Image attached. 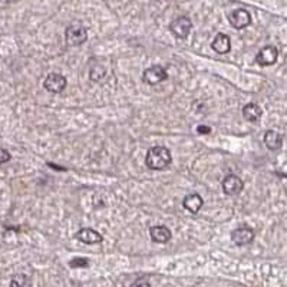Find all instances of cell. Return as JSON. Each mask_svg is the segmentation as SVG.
<instances>
[{"label": "cell", "mask_w": 287, "mask_h": 287, "mask_svg": "<svg viewBox=\"0 0 287 287\" xmlns=\"http://www.w3.org/2000/svg\"><path fill=\"white\" fill-rule=\"evenodd\" d=\"M171 152L169 149L165 148V146H152L148 152H146V157H145V164L146 167L151 168V169H155V171H161V169H165V168L171 164Z\"/></svg>", "instance_id": "1"}, {"label": "cell", "mask_w": 287, "mask_h": 287, "mask_svg": "<svg viewBox=\"0 0 287 287\" xmlns=\"http://www.w3.org/2000/svg\"><path fill=\"white\" fill-rule=\"evenodd\" d=\"M65 39H66V45L68 46H79V45L86 42L88 32L81 24H72L65 32Z\"/></svg>", "instance_id": "2"}, {"label": "cell", "mask_w": 287, "mask_h": 287, "mask_svg": "<svg viewBox=\"0 0 287 287\" xmlns=\"http://www.w3.org/2000/svg\"><path fill=\"white\" fill-rule=\"evenodd\" d=\"M66 85H68V81L61 73H50L46 76V79L43 82L45 89L52 94H61L66 88Z\"/></svg>", "instance_id": "3"}, {"label": "cell", "mask_w": 287, "mask_h": 287, "mask_svg": "<svg viewBox=\"0 0 287 287\" xmlns=\"http://www.w3.org/2000/svg\"><path fill=\"white\" fill-rule=\"evenodd\" d=\"M191 27H192L191 20H190V18H187V16L177 18L172 23L169 24L171 32H172V33H174V36H175V38H178V39H185V38L190 35Z\"/></svg>", "instance_id": "4"}, {"label": "cell", "mask_w": 287, "mask_h": 287, "mask_svg": "<svg viewBox=\"0 0 287 287\" xmlns=\"http://www.w3.org/2000/svg\"><path fill=\"white\" fill-rule=\"evenodd\" d=\"M167 78V71L163 66H160V65H155V66L148 68L143 75L144 82L148 83V85H158V83L164 82Z\"/></svg>", "instance_id": "5"}, {"label": "cell", "mask_w": 287, "mask_h": 287, "mask_svg": "<svg viewBox=\"0 0 287 287\" xmlns=\"http://www.w3.org/2000/svg\"><path fill=\"white\" fill-rule=\"evenodd\" d=\"M228 22L234 29H244L248 24L251 23V16L246 9H236L234 12H231V15L228 16Z\"/></svg>", "instance_id": "6"}, {"label": "cell", "mask_w": 287, "mask_h": 287, "mask_svg": "<svg viewBox=\"0 0 287 287\" xmlns=\"http://www.w3.org/2000/svg\"><path fill=\"white\" fill-rule=\"evenodd\" d=\"M277 58H279V50L277 49L274 46H266L257 53L256 62L260 66H270V65H274L277 62Z\"/></svg>", "instance_id": "7"}, {"label": "cell", "mask_w": 287, "mask_h": 287, "mask_svg": "<svg viewBox=\"0 0 287 287\" xmlns=\"http://www.w3.org/2000/svg\"><path fill=\"white\" fill-rule=\"evenodd\" d=\"M254 240V231L244 226V227H239L231 233V241L237 246H247Z\"/></svg>", "instance_id": "8"}, {"label": "cell", "mask_w": 287, "mask_h": 287, "mask_svg": "<svg viewBox=\"0 0 287 287\" xmlns=\"http://www.w3.org/2000/svg\"><path fill=\"white\" fill-rule=\"evenodd\" d=\"M243 180L237 175H227L223 180V191L227 195H239L243 191Z\"/></svg>", "instance_id": "9"}, {"label": "cell", "mask_w": 287, "mask_h": 287, "mask_svg": "<svg viewBox=\"0 0 287 287\" xmlns=\"http://www.w3.org/2000/svg\"><path fill=\"white\" fill-rule=\"evenodd\" d=\"M75 237L79 241L85 243V244H99L103 240V237L96 230H92V228H82L76 233Z\"/></svg>", "instance_id": "10"}, {"label": "cell", "mask_w": 287, "mask_h": 287, "mask_svg": "<svg viewBox=\"0 0 287 287\" xmlns=\"http://www.w3.org/2000/svg\"><path fill=\"white\" fill-rule=\"evenodd\" d=\"M149 234H151V239L154 240L155 243L164 244V243H168L171 240V231L165 226H154V227H151Z\"/></svg>", "instance_id": "11"}, {"label": "cell", "mask_w": 287, "mask_h": 287, "mask_svg": "<svg viewBox=\"0 0 287 287\" xmlns=\"http://www.w3.org/2000/svg\"><path fill=\"white\" fill-rule=\"evenodd\" d=\"M211 48L214 49L217 53H221V55L228 53L230 49H231L230 38H228L227 35H224V33H218V35L215 36L214 41H213V43H211Z\"/></svg>", "instance_id": "12"}, {"label": "cell", "mask_w": 287, "mask_h": 287, "mask_svg": "<svg viewBox=\"0 0 287 287\" xmlns=\"http://www.w3.org/2000/svg\"><path fill=\"white\" fill-rule=\"evenodd\" d=\"M264 144H266V146H267L268 149L276 151V149H279V148L282 146V144H283V137H282V134H279L277 131L270 129V131H267V132L264 134Z\"/></svg>", "instance_id": "13"}, {"label": "cell", "mask_w": 287, "mask_h": 287, "mask_svg": "<svg viewBox=\"0 0 287 287\" xmlns=\"http://www.w3.org/2000/svg\"><path fill=\"white\" fill-rule=\"evenodd\" d=\"M203 204H204V203H203V198H201L198 194H190V195H187V197L184 198V201H183L184 208L188 210L192 214H197V213L201 210Z\"/></svg>", "instance_id": "14"}, {"label": "cell", "mask_w": 287, "mask_h": 287, "mask_svg": "<svg viewBox=\"0 0 287 287\" xmlns=\"http://www.w3.org/2000/svg\"><path fill=\"white\" fill-rule=\"evenodd\" d=\"M262 108L257 105V103H247L244 108H243V115L244 118L250 122H257V121L262 118Z\"/></svg>", "instance_id": "15"}, {"label": "cell", "mask_w": 287, "mask_h": 287, "mask_svg": "<svg viewBox=\"0 0 287 287\" xmlns=\"http://www.w3.org/2000/svg\"><path fill=\"white\" fill-rule=\"evenodd\" d=\"M32 286V280L29 276L26 274H16L12 277L10 287H30Z\"/></svg>", "instance_id": "16"}, {"label": "cell", "mask_w": 287, "mask_h": 287, "mask_svg": "<svg viewBox=\"0 0 287 287\" xmlns=\"http://www.w3.org/2000/svg\"><path fill=\"white\" fill-rule=\"evenodd\" d=\"M69 266H71L72 268H82V267H88V266H89V262H88V259L75 257L73 260L69 262Z\"/></svg>", "instance_id": "17"}, {"label": "cell", "mask_w": 287, "mask_h": 287, "mask_svg": "<svg viewBox=\"0 0 287 287\" xmlns=\"http://www.w3.org/2000/svg\"><path fill=\"white\" fill-rule=\"evenodd\" d=\"M103 76H105V69H102V68H94V69H91V73H89V78L96 82L101 81Z\"/></svg>", "instance_id": "18"}, {"label": "cell", "mask_w": 287, "mask_h": 287, "mask_svg": "<svg viewBox=\"0 0 287 287\" xmlns=\"http://www.w3.org/2000/svg\"><path fill=\"white\" fill-rule=\"evenodd\" d=\"M10 158H12V155L9 154V151L0 146V165H3V164L9 163V161H10Z\"/></svg>", "instance_id": "19"}, {"label": "cell", "mask_w": 287, "mask_h": 287, "mask_svg": "<svg viewBox=\"0 0 287 287\" xmlns=\"http://www.w3.org/2000/svg\"><path fill=\"white\" fill-rule=\"evenodd\" d=\"M129 287H151V283L146 279H140V280H135Z\"/></svg>", "instance_id": "20"}, {"label": "cell", "mask_w": 287, "mask_h": 287, "mask_svg": "<svg viewBox=\"0 0 287 287\" xmlns=\"http://www.w3.org/2000/svg\"><path fill=\"white\" fill-rule=\"evenodd\" d=\"M197 132L198 134H210L211 132V129H210V126H205V125H200L198 128H197Z\"/></svg>", "instance_id": "21"}]
</instances>
